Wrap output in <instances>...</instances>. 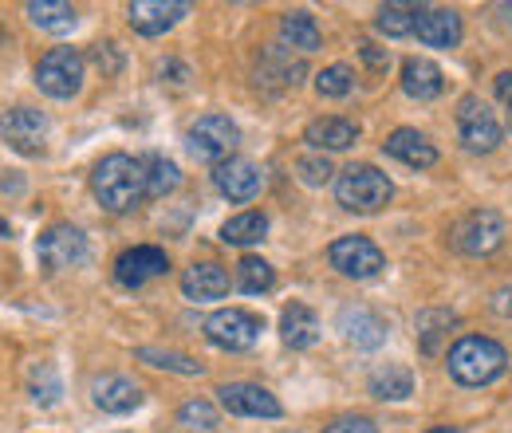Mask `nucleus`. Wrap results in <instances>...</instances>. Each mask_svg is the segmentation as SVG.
<instances>
[{"label": "nucleus", "instance_id": "1", "mask_svg": "<svg viewBox=\"0 0 512 433\" xmlns=\"http://www.w3.org/2000/svg\"><path fill=\"white\" fill-rule=\"evenodd\" d=\"M91 193L107 213H130L146 197V174L142 162L130 154H107L95 174H91Z\"/></svg>", "mask_w": 512, "mask_h": 433}, {"label": "nucleus", "instance_id": "2", "mask_svg": "<svg viewBox=\"0 0 512 433\" xmlns=\"http://www.w3.org/2000/svg\"><path fill=\"white\" fill-rule=\"evenodd\" d=\"M505 363H509L505 347H501L497 339H485V335H465V339H457L446 355L449 374H453L461 386H485V382H493L497 374L505 371Z\"/></svg>", "mask_w": 512, "mask_h": 433}, {"label": "nucleus", "instance_id": "3", "mask_svg": "<svg viewBox=\"0 0 512 433\" xmlns=\"http://www.w3.org/2000/svg\"><path fill=\"white\" fill-rule=\"evenodd\" d=\"M390 193H394L390 178H386L383 170L367 166V162L347 166L339 174V182H335V197H339V205L347 213H379L386 201H390Z\"/></svg>", "mask_w": 512, "mask_h": 433}, {"label": "nucleus", "instance_id": "4", "mask_svg": "<svg viewBox=\"0 0 512 433\" xmlns=\"http://www.w3.org/2000/svg\"><path fill=\"white\" fill-rule=\"evenodd\" d=\"M241 146V130L229 115H201L190 126V154L197 162L221 166L233 158V150Z\"/></svg>", "mask_w": 512, "mask_h": 433}, {"label": "nucleus", "instance_id": "5", "mask_svg": "<svg viewBox=\"0 0 512 433\" xmlns=\"http://www.w3.org/2000/svg\"><path fill=\"white\" fill-rule=\"evenodd\" d=\"M264 331V319L245 308H221L205 319V339L217 351H249Z\"/></svg>", "mask_w": 512, "mask_h": 433}, {"label": "nucleus", "instance_id": "6", "mask_svg": "<svg viewBox=\"0 0 512 433\" xmlns=\"http://www.w3.org/2000/svg\"><path fill=\"white\" fill-rule=\"evenodd\" d=\"M36 87L52 99H75L83 91V56L75 48H52L36 63Z\"/></svg>", "mask_w": 512, "mask_h": 433}, {"label": "nucleus", "instance_id": "7", "mask_svg": "<svg viewBox=\"0 0 512 433\" xmlns=\"http://www.w3.org/2000/svg\"><path fill=\"white\" fill-rule=\"evenodd\" d=\"M505 217L497 209H477L453 229V248L465 256H489L505 245Z\"/></svg>", "mask_w": 512, "mask_h": 433}, {"label": "nucleus", "instance_id": "8", "mask_svg": "<svg viewBox=\"0 0 512 433\" xmlns=\"http://www.w3.org/2000/svg\"><path fill=\"white\" fill-rule=\"evenodd\" d=\"M457 130H461V142H465V150H473V154H489V150H497L501 146V123H497V115L477 99V95H465L461 99V107H457Z\"/></svg>", "mask_w": 512, "mask_h": 433}, {"label": "nucleus", "instance_id": "9", "mask_svg": "<svg viewBox=\"0 0 512 433\" xmlns=\"http://www.w3.org/2000/svg\"><path fill=\"white\" fill-rule=\"evenodd\" d=\"M327 256H331V268H339L347 280H371L386 268L383 248L367 237H339L327 248Z\"/></svg>", "mask_w": 512, "mask_h": 433}, {"label": "nucleus", "instance_id": "10", "mask_svg": "<svg viewBox=\"0 0 512 433\" xmlns=\"http://www.w3.org/2000/svg\"><path fill=\"white\" fill-rule=\"evenodd\" d=\"M36 256L44 268L52 272H67L75 264L87 260V237L75 229V225H52L40 241H36Z\"/></svg>", "mask_w": 512, "mask_h": 433}, {"label": "nucleus", "instance_id": "11", "mask_svg": "<svg viewBox=\"0 0 512 433\" xmlns=\"http://www.w3.org/2000/svg\"><path fill=\"white\" fill-rule=\"evenodd\" d=\"M217 394H221V406L229 414H237V418H280L284 414L276 394L256 386V382H225Z\"/></svg>", "mask_w": 512, "mask_h": 433}, {"label": "nucleus", "instance_id": "12", "mask_svg": "<svg viewBox=\"0 0 512 433\" xmlns=\"http://www.w3.org/2000/svg\"><path fill=\"white\" fill-rule=\"evenodd\" d=\"M0 134H4V142L16 150V154H40L44 150V142H48V119L40 115V111H32V107H16V111H8L4 119H0Z\"/></svg>", "mask_w": 512, "mask_h": 433}, {"label": "nucleus", "instance_id": "13", "mask_svg": "<svg viewBox=\"0 0 512 433\" xmlns=\"http://www.w3.org/2000/svg\"><path fill=\"white\" fill-rule=\"evenodd\" d=\"M166 268H170V260H166L162 248L138 245V248H127V252L115 260V280H119L123 288H142V284L166 276Z\"/></svg>", "mask_w": 512, "mask_h": 433}, {"label": "nucleus", "instance_id": "14", "mask_svg": "<svg viewBox=\"0 0 512 433\" xmlns=\"http://www.w3.org/2000/svg\"><path fill=\"white\" fill-rule=\"evenodd\" d=\"M186 12H190V4H182V0H134L127 8L130 28H134L138 36H162V32H170Z\"/></svg>", "mask_w": 512, "mask_h": 433}, {"label": "nucleus", "instance_id": "15", "mask_svg": "<svg viewBox=\"0 0 512 433\" xmlns=\"http://www.w3.org/2000/svg\"><path fill=\"white\" fill-rule=\"evenodd\" d=\"M91 402L103 414H130L142 406V386L127 374H103L91 382Z\"/></svg>", "mask_w": 512, "mask_h": 433}, {"label": "nucleus", "instance_id": "16", "mask_svg": "<svg viewBox=\"0 0 512 433\" xmlns=\"http://www.w3.org/2000/svg\"><path fill=\"white\" fill-rule=\"evenodd\" d=\"M260 170H256L249 158H229V162H221L217 170H213V186L221 189V197H229V201H253L256 193H260Z\"/></svg>", "mask_w": 512, "mask_h": 433}, {"label": "nucleus", "instance_id": "17", "mask_svg": "<svg viewBox=\"0 0 512 433\" xmlns=\"http://www.w3.org/2000/svg\"><path fill=\"white\" fill-rule=\"evenodd\" d=\"M414 36H418L426 48H453V44L461 40V16H457L453 8H422Z\"/></svg>", "mask_w": 512, "mask_h": 433}, {"label": "nucleus", "instance_id": "18", "mask_svg": "<svg viewBox=\"0 0 512 433\" xmlns=\"http://www.w3.org/2000/svg\"><path fill=\"white\" fill-rule=\"evenodd\" d=\"M442 87H446V79H442V67H438L434 60L414 56V60L402 63V91H406L410 99L430 103V99L442 95Z\"/></svg>", "mask_w": 512, "mask_h": 433}, {"label": "nucleus", "instance_id": "19", "mask_svg": "<svg viewBox=\"0 0 512 433\" xmlns=\"http://www.w3.org/2000/svg\"><path fill=\"white\" fill-rule=\"evenodd\" d=\"M386 154L398 158V162H406V166H414V170H426V166L438 162L434 142H430L426 134L410 130V126H402V130H394V134L386 138Z\"/></svg>", "mask_w": 512, "mask_h": 433}, {"label": "nucleus", "instance_id": "20", "mask_svg": "<svg viewBox=\"0 0 512 433\" xmlns=\"http://www.w3.org/2000/svg\"><path fill=\"white\" fill-rule=\"evenodd\" d=\"M280 339L292 347V351H308L316 339H320V319L308 304H292L280 315Z\"/></svg>", "mask_w": 512, "mask_h": 433}, {"label": "nucleus", "instance_id": "21", "mask_svg": "<svg viewBox=\"0 0 512 433\" xmlns=\"http://www.w3.org/2000/svg\"><path fill=\"white\" fill-rule=\"evenodd\" d=\"M182 292L190 300H221L229 292V272L221 264H193L182 276Z\"/></svg>", "mask_w": 512, "mask_h": 433}, {"label": "nucleus", "instance_id": "22", "mask_svg": "<svg viewBox=\"0 0 512 433\" xmlns=\"http://www.w3.org/2000/svg\"><path fill=\"white\" fill-rule=\"evenodd\" d=\"M339 327H343V335H347L355 347H367V351L379 347V343L386 339V323L367 308H343Z\"/></svg>", "mask_w": 512, "mask_h": 433}, {"label": "nucleus", "instance_id": "23", "mask_svg": "<svg viewBox=\"0 0 512 433\" xmlns=\"http://www.w3.org/2000/svg\"><path fill=\"white\" fill-rule=\"evenodd\" d=\"M355 138H359V126L347 119H316L304 130V142H312L316 150H347L355 146Z\"/></svg>", "mask_w": 512, "mask_h": 433}, {"label": "nucleus", "instance_id": "24", "mask_svg": "<svg viewBox=\"0 0 512 433\" xmlns=\"http://www.w3.org/2000/svg\"><path fill=\"white\" fill-rule=\"evenodd\" d=\"M280 40L288 48H300V52H316L320 48V24L312 12L296 8V12H284L280 16Z\"/></svg>", "mask_w": 512, "mask_h": 433}, {"label": "nucleus", "instance_id": "25", "mask_svg": "<svg viewBox=\"0 0 512 433\" xmlns=\"http://www.w3.org/2000/svg\"><path fill=\"white\" fill-rule=\"evenodd\" d=\"M28 20L36 28H44V32H71L79 12L71 4H64V0H32L28 4Z\"/></svg>", "mask_w": 512, "mask_h": 433}, {"label": "nucleus", "instance_id": "26", "mask_svg": "<svg viewBox=\"0 0 512 433\" xmlns=\"http://www.w3.org/2000/svg\"><path fill=\"white\" fill-rule=\"evenodd\" d=\"M142 162V174H146V197H166L182 186V170L162 158V154H150V158H138Z\"/></svg>", "mask_w": 512, "mask_h": 433}, {"label": "nucleus", "instance_id": "27", "mask_svg": "<svg viewBox=\"0 0 512 433\" xmlns=\"http://www.w3.org/2000/svg\"><path fill=\"white\" fill-rule=\"evenodd\" d=\"M371 394L383 398V402H402V398L414 394V374L406 371V367L386 363V367H379V371L371 374Z\"/></svg>", "mask_w": 512, "mask_h": 433}, {"label": "nucleus", "instance_id": "28", "mask_svg": "<svg viewBox=\"0 0 512 433\" xmlns=\"http://www.w3.org/2000/svg\"><path fill=\"white\" fill-rule=\"evenodd\" d=\"M264 233H268V217L264 213H237V217H229L225 225H221V241L225 245H256V241H264Z\"/></svg>", "mask_w": 512, "mask_h": 433}, {"label": "nucleus", "instance_id": "29", "mask_svg": "<svg viewBox=\"0 0 512 433\" xmlns=\"http://www.w3.org/2000/svg\"><path fill=\"white\" fill-rule=\"evenodd\" d=\"M418 12H422V4H383L379 8V32L390 36V40H398V36H414V28H418Z\"/></svg>", "mask_w": 512, "mask_h": 433}, {"label": "nucleus", "instance_id": "30", "mask_svg": "<svg viewBox=\"0 0 512 433\" xmlns=\"http://www.w3.org/2000/svg\"><path fill=\"white\" fill-rule=\"evenodd\" d=\"M272 284H276V272H272V264H268V260H260V256H245V260L237 264V288H241V292L260 296V292H272Z\"/></svg>", "mask_w": 512, "mask_h": 433}, {"label": "nucleus", "instance_id": "31", "mask_svg": "<svg viewBox=\"0 0 512 433\" xmlns=\"http://www.w3.org/2000/svg\"><path fill=\"white\" fill-rule=\"evenodd\" d=\"M138 359H142V363H150V367H162V371H174V374H201V363H193L190 355H182V351L138 347Z\"/></svg>", "mask_w": 512, "mask_h": 433}, {"label": "nucleus", "instance_id": "32", "mask_svg": "<svg viewBox=\"0 0 512 433\" xmlns=\"http://www.w3.org/2000/svg\"><path fill=\"white\" fill-rule=\"evenodd\" d=\"M351 87H355V75L347 63H331L316 75V91L323 99H343V95H351Z\"/></svg>", "mask_w": 512, "mask_h": 433}, {"label": "nucleus", "instance_id": "33", "mask_svg": "<svg viewBox=\"0 0 512 433\" xmlns=\"http://www.w3.org/2000/svg\"><path fill=\"white\" fill-rule=\"evenodd\" d=\"M453 327V315L449 311H422L418 315V339H422V351L426 355H434L438 351V339H442V331Z\"/></svg>", "mask_w": 512, "mask_h": 433}, {"label": "nucleus", "instance_id": "34", "mask_svg": "<svg viewBox=\"0 0 512 433\" xmlns=\"http://www.w3.org/2000/svg\"><path fill=\"white\" fill-rule=\"evenodd\" d=\"M178 422L182 426H190V430H217V410H213V402H205V398H193L186 402L182 410H178Z\"/></svg>", "mask_w": 512, "mask_h": 433}, {"label": "nucleus", "instance_id": "35", "mask_svg": "<svg viewBox=\"0 0 512 433\" xmlns=\"http://www.w3.org/2000/svg\"><path fill=\"white\" fill-rule=\"evenodd\" d=\"M296 170H300V182H304V186H323V182L335 174L327 158H300Z\"/></svg>", "mask_w": 512, "mask_h": 433}, {"label": "nucleus", "instance_id": "36", "mask_svg": "<svg viewBox=\"0 0 512 433\" xmlns=\"http://www.w3.org/2000/svg\"><path fill=\"white\" fill-rule=\"evenodd\" d=\"M323 433H379V426L367 422V418H339V422H331Z\"/></svg>", "mask_w": 512, "mask_h": 433}, {"label": "nucleus", "instance_id": "37", "mask_svg": "<svg viewBox=\"0 0 512 433\" xmlns=\"http://www.w3.org/2000/svg\"><path fill=\"white\" fill-rule=\"evenodd\" d=\"M363 60L371 63L375 71H386V67H390V52H383V48H375V44H363Z\"/></svg>", "mask_w": 512, "mask_h": 433}, {"label": "nucleus", "instance_id": "38", "mask_svg": "<svg viewBox=\"0 0 512 433\" xmlns=\"http://www.w3.org/2000/svg\"><path fill=\"white\" fill-rule=\"evenodd\" d=\"M497 99L512 107V71H501V75H497Z\"/></svg>", "mask_w": 512, "mask_h": 433}, {"label": "nucleus", "instance_id": "39", "mask_svg": "<svg viewBox=\"0 0 512 433\" xmlns=\"http://www.w3.org/2000/svg\"><path fill=\"white\" fill-rule=\"evenodd\" d=\"M493 311H501V315H512V300H509V292H501V296H497V304H493Z\"/></svg>", "mask_w": 512, "mask_h": 433}, {"label": "nucleus", "instance_id": "40", "mask_svg": "<svg viewBox=\"0 0 512 433\" xmlns=\"http://www.w3.org/2000/svg\"><path fill=\"white\" fill-rule=\"evenodd\" d=\"M501 16H505V24L512 28V4H501Z\"/></svg>", "mask_w": 512, "mask_h": 433}, {"label": "nucleus", "instance_id": "41", "mask_svg": "<svg viewBox=\"0 0 512 433\" xmlns=\"http://www.w3.org/2000/svg\"><path fill=\"white\" fill-rule=\"evenodd\" d=\"M426 433H461V430H453V426H434V430H426Z\"/></svg>", "mask_w": 512, "mask_h": 433}, {"label": "nucleus", "instance_id": "42", "mask_svg": "<svg viewBox=\"0 0 512 433\" xmlns=\"http://www.w3.org/2000/svg\"><path fill=\"white\" fill-rule=\"evenodd\" d=\"M0 237H8V221L4 217H0Z\"/></svg>", "mask_w": 512, "mask_h": 433}]
</instances>
